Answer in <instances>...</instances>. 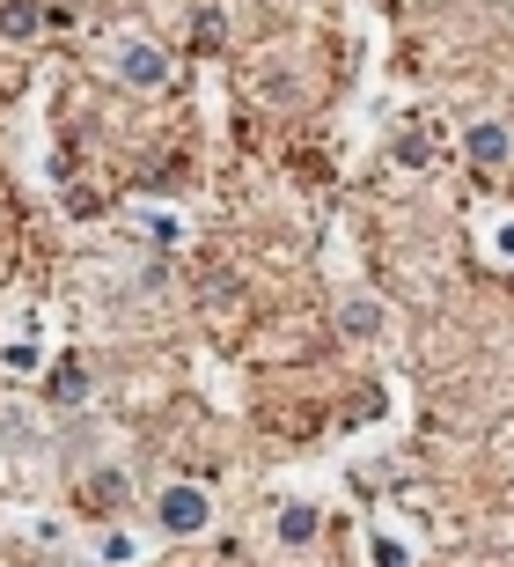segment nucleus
Instances as JSON below:
<instances>
[{"label": "nucleus", "instance_id": "6e6552de", "mask_svg": "<svg viewBox=\"0 0 514 567\" xmlns=\"http://www.w3.org/2000/svg\"><path fill=\"white\" fill-rule=\"evenodd\" d=\"M221 38H228V16H221V8H199V22H191V44H199V52H213Z\"/></svg>", "mask_w": 514, "mask_h": 567}, {"label": "nucleus", "instance_id": "ddd939ff", "mask_svg": "<svg viewBox=\"0 0 514 567\" xmlns=\"http://www.w3.org/2000/svg\"><path fill=\"white\" fill-rule=\"evenodd\" d=\"M500 251H507V258H514V221H507V229H500Z\"/></svg>", "mask_w": 514, "mask_h": 567}, {"label": "nucleus", "instance_id": "423d86ee", "mask_svg": "<svg viewBox=\"0 0 514 567\" xmlns=\"http://www.w3.org/2000/svg\"><path fill=\"white\" fill-rule=\"evenodd\" d=\"M82 391H88V369H82V361H60V369H52V399L74 405Z\"/></svg>", "mask_w": 514, "mask_h": 567}, {"label": "nucleus", "instance_id": "f8f14e48", "mask_svg": "<svg viewBox=\"0 0 514 567\" xmlns=\"http://www.w3.org/2000/svg\"><path fill=\"white\" fill-rule=\"evenodd\" d=\"M375 567H411L405 546H390V538H375Z\"/></svg>", "mask_w": 514, "mask_h": 567}, {"label": "nucleus", "instance_id": "9b49d317", "mask_svg": "<svg viewBox=\"0 0 514 567\" xmlns=\"http://www.w3.org/2000/svg\"><path fill=\"white\" fill-rule=\"evenodd\" d=\"M8 369H15V377H38V347L15 339V347H8Z\"/></svg>", "mask_w": 514, "mask_h": 567}, {"label": "nucleus", "instance_id": "f03ea898", "mask_svg": "<svg viewBox=\"0 0 514 567\" xmlns=\"http://www.w3.org/2000/svg\"><path fill=\"white\" fill-rule=\"evenodd\" d=\"M118 82H125V89H162V82H169L162 44H118Z\"/></svg>", "mask_w": 514, "mask_h": 567}, {"label": "nucleus", "instance_id": "1a4fd4ad", "mask_svg": "<svg viewBox=\"0 0 514 567\" xmlns=\"http://www.w3.org/2000/svg\"><path fill=\"white\" fill-rule=\"evenodd\" d=\"M390 155H397L405 169H419V163L433 155V141H427V133H397V147H390Z\"/></svg>", "mask_w": 514, "mask_h": 567}, {"label": "nucleus", "instance_id": "f257e3e1", "mask_svg": "<svg viewBox=\"0 0 514 567\" xmlns=\"http://www.w3.org/2000/svg\"><path fill=\"white\" fill-rule=\"evenodd\" d=\"M155 524H162L169 538H199V530L213 524V502H206L199 486H162V502H155Z\"/></svg>", "mask_w": 514, "mask_h": 567}, {"label": "nucleus", "instance_id": "0eeeda50", "mask_svg": "<svg viewBox=\"0 0 514 567\" xmlns=\"http://www.w3.org/2000/svg\"><path fill=\"white\" fill-rule=\"evenodd\" d=\"M280 538H287V546H308V538H316V508H280Z\"/></svg>", "mask_w": 514, "mask_h": 567}, {"label": "nucleus", "instance_id": "7ed1b4c3", "mask_svg": "<svg viewBox=\"0 0 514 567\" xmlns=\"http://www.w3.org/2000/svg\"><path fill=\"white\" fill-rule=\"evenodd\" d=\"M463 147H471V163H485V169L514 163V133H507V126H493V118H485V126H471V133H463Z\"/></svg>", "mask_w": 514, "mask_h": 567}, {"label": "nucleus", "instance_id": "9d476101", "mask_svg": "<svg viewBox=\"0 0 514 567\" xmlns=\"http://www.w3.org/2000/svg\"><path fill=\"white\" fill-rule=\"evenodd\" d=\"M82 494H88V508H111V502L125 494V486H118V472H96V480H88Z\"/></svg>", "mask_w": 514, "mask_h": 567}, {"label": "nucleus", "instance_id": "20e7f679", "mask_svg": "<svg viewBox=\"0 0 514 567\" xmlns=\"http://www.w3.org/2000/svg\"><path fill=\"white\" fill-rule=\"evenodd\" d=\"M38 30H44V8H38V0H8V8H0V38H8V44H30Z\"/></svg>", "mask_w": 514, "mask_h": 567}, {"label": "nucleus", "instance_id": "39448f33", "mask_svg": "<svg viewBox=\"0 0 514 567\" xmlns=\"http://www.w3.org/2000/svg\"><path fill=\"white\" fill-rule=\"evenodd\" d=\"M338 332H346V339H375V332H382V310H375L368 295H353L346 310H338Z\"/></svg>", "mask_w": 514, "mask_h": 567}]
</instances>
